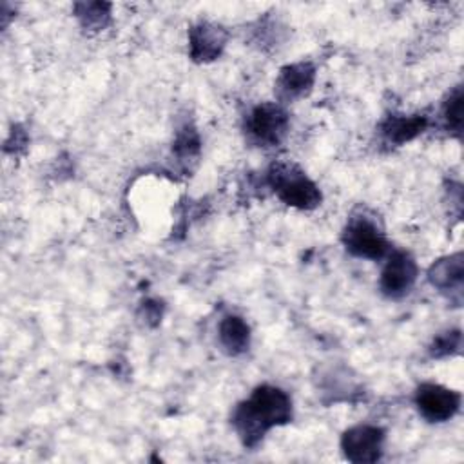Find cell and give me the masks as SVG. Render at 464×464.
<instances>
[{"label":"cell","mask_w":464,"mask_h":464,"mask_svg":"<svg viewBox=\"0 0 464 464\" xmlns=\"http://www.w3.org/2000/svg\"><path fill=\"white\" fill-rule=\"evenodd\" d=\"M292 419L290 397L276 386H259L252 395L237 404L232 422L245 446H256L263 435Z\"/></svg>","instance_id":"6da1fadb"},{"label":"cell","mask_w":464,"mask_h":464,"mask_svg":"<svg viewBox=\"0 0 464 464\" xmlns=\"http://www.w3.org/2000/svg\"><path fill=\"white\" fill-rule=\"evenodd\" d=\"M270 183L279 199L295 208H314L321 203L317 185L301 170L288 165H277L270 172Z\"/></svg>","instance_id":"7a4b0ae2"},{"label":"cell","mask_w":464,"mask_h":464,"mask_svg":"<svg viewBox=\"0 0 464 464\" xmlns=\"http://www.w3.org/2000/svg\"><path fill=\"white\" fill-rule=\"evenodd\" d=\"M343 241L346 250L357 257L379 259L386 254L388 243L382 230L366 216L352 218L344 228Z\"/></svg>","instance_id":"3957f363"},{"label":"cell","mask_w":464,"mask_h":464,"mask_svg":"<svg viewBox=\"0 0 464 464\" xmlns=\"http://www.w3.org/2000/svg\"><path fill=\"white\" fill-rule=\"evenodd\" d=\"M382 440L384 433L381 428L361 424L344 431L341 439V448L346 459L355 464L375 462L381 459Z\"/></svg>","instance_id":"277c9868"},{"label":"cell","mask_w":464,"mask_h":464,"mask_svg":"<svg viewBox=\"0 0 464 464\" xmlns=\"http://www.w3.org/2000/svg\"><path fill=\"white\" fill-rule=\"evenodd\" d=\"M246 129L257 143L277 145L288 130V116L276 103H261L250 112Z\"/></svg>","instance_id":"5b68a950"},{"label":"cell","mask_w":464,"mask_h":464,"mask_svg":"<svg viewBox=\"0 0 464 464\" xmlns=\"http://www.w3.org/2000/svg\"><path fill=\"white\" fill-rule=\"evenodd\" d=\"M420 415L430 422L450 420L460 408V393L440 384H422L415 395Z\"/></svg>","instance_id":"8992f818"},{"label":"cell","mask_w":464,"mask_h":464,"mask_svg":"<svg viewBox=\"0 0 464 464\" xmlns=\"http://www.w3.org/2000/svg\"><path fill=\"white\" fill-rule=\"evenodd\" d=\"M415 279L417 263L408 252L397 250L390 256L381 274V290L390 297H401L411 290Z\"/></svg>","instance_id":"52a82bcc"},{"label":"cell","mask_w":464,"mask_h":464,"mask_svg":"<svg viewBox=\"0 0 464 464\" xmlns=\"http://www.w3.org/2000/svg\"><path fill=\"white\" fill-rule=\"evenodd\" d=\"M428 276L433 286H437L442 294H448L450 299L460 303L462 281H464V261L460 252L433 263Z\"/></svg>","instance_id":"ba28073f"},{"label":"cell","mask_w":464,"mask_h":464,"mask_svg":"<svg viewBox=\"0 0 464 464\" xmlns=\"http://www.w3.org/2000/svg\"><path fill=\"white\" fill-rule=\"evenodd\" d=\"M314 78H315V69L312 63L308 62L292 63L281 69L276 87L281 98L295 100L304 96L312 89Z\"/></svg>","instance_id":"9c48e42d"},{"label":"cell","mask_w":464,"mask_h":464,"mask_svg":"<svg viewBox=\"0 0 464 464\" xmlns=\"http://www.w3.org/2000/svg\"><path fill=\"white\" fill-rule=\"evenodd\" d=\"M227 42V33L212 24H199L190 29V54L196 62L218 58Z\"/></svg>","instance_id":"30bf717a"},{"label":"cell","mask_w":464,"mask_h":464,"mask_svg":"<svg viewBox=\"0 0 464 464\" xmlns=\"http://www.w3.org/2000/svg\"><path fill=\"white\" fill-rule=\"evenodd\" d=\"M219 343L230 355L243 353L250 344V328L239 315H227L218 328Z\"/></svg>","instance_id":"8fae6325"},{"label":"cell","mask_w":464,"mask_h":464,"mask_svg":"<svg viewBox=\"0 0 464 464\" xmlns=\"http://www.w3.org/2000/svg\"><path fill=\"white\" fill-rule=\"evenodd\" d=\"M428 125L426 116H390L382 123V134L390 143L402 145L417 138Z\"/></svg>","instance_id":"7c38bea8"},{"label":"cell","mask_w":464,"mask_h":464,"mask_svg":"<svg viewBox=\"0 0 464 464\" xmlns=\"http://www.w3.org/2000/svg\"><path fill=\"white\" fill-rule=\"evenodd\" d=\"M444 120L451 132L460 134L462 130V89L457 87L444 103Z\"/></svg>","instance_id":"4fadbf2b"},{"label":"cell","mask_w":464,"mask_h":464,"mask_svg":"<svg viewBox=\"0 0 464 464\" xmlns=\"http://www.w3.org/2000/svg\"><path fill=\"white\" fill-rule=\"evenodd\" d=\"M460 350V332L459 330H453V332H446L442 335H439L430 352L433 357H444V355H451L455 352Z\"/></svg>","instance_id":"5bb4252c"},{"label":"cell","mask_w":464,"mask_h":464,"mask_svg":"<svg viewBox=\"0 0 464 464\" xmlns=\"http://www.w3.org/2000/svg\"><path fill=\"white\" fill-rule=\"evenodd\" d=\"M174 149H176V152H178L179 156H185V158H187V156H192V154H198V150H199V141H198L196 132L185 129V130L178 136Z\"/></svg>","instance_id":"9a60e30c"},{"label":"cell","mask_w":464,"mask_h":464,"mask_svg":"<svg viewBox=\"0 0 464 464\" xmlns=\"http://www.w3.org/2000/svg\"><path fill=\"white\" fill-rule=\"evenodd\" d=\"M82 9H85V13H78L80 18H85V24H91L92 20H96V24L103 25V18L107 16V9L109 5L105 4H82Z\"/></svg>","instance_id":"2e32d148"}]
</instances>
